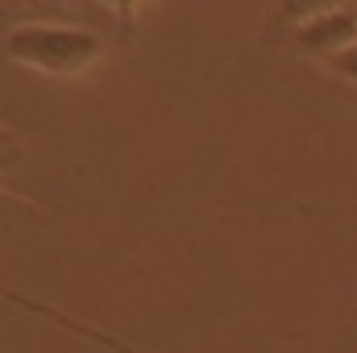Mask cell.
<instances>
[{
  "mask_svg": "<svg viewBox=\"0 0 357 353\" xmlns=\"http://www.w3.org/2000/svg\"><path fill=\"white\" fill-rule=\"evenodd\" d=\"M4 54L21 67H33L50 80H75L91 63H100L104 42L100 33L79 25H54V21H25L4 33Z\"/></svg>",
  "mask_w": 357,
  "mask_h": 353,
  "instance_id": "obj_1",
  "label": "cell"
},
{
  "mask_svg": "<svg viewBox=\"0 0 357 353\" xmlns=\"http://www.w3.org/2000/svg\"><path fill=\"white\" fill-rule=\"evenodd\" d=\"M357 42V13L354 8H324L316 17H307L299 29H295V46L303 54H320L324 63L345 54Z\"/></svg>",
  "mask_w": 357,
  "mask_h": 353,
  "instance_id": "obj_2",
  "label": "cell"
},
{
  "mask_svg": "<svg viewBox=\"0 0 357 353\" xmlns=\"http://www.w3.org/2000/svg\"><path fill=\"white\" fill-rule=\"evenodd\" d=\"M328 67L341 75V80H349V84H357V42L345 50V54H337V59H328Z\"/></svg>",
  "mask_w": 357,
  "mask_h": 353,
  "instance_id": "obj_3",
  "label": "cell"
}]
</instances>
